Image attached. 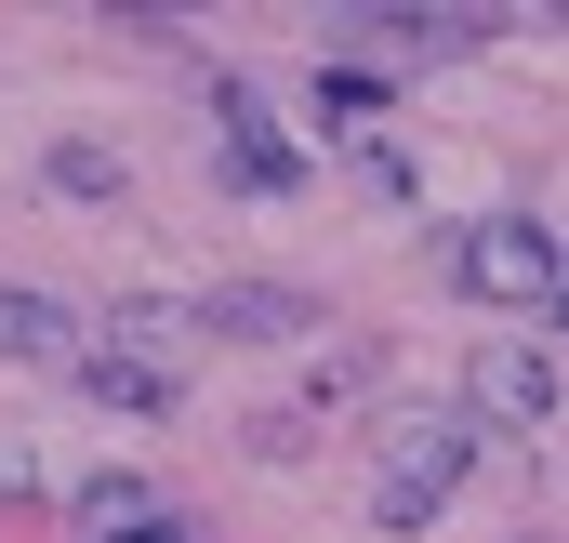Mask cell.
Masks as SVG:
<instances>
[{
	"mask_svg": "<svg viewBox=\"0 0 569 543\" xmlns=\"http://www.w3.org/2000/svg\"><path fill=\"white\" fill-rule=\"evenodd\" d=\"M80 398H107V411H172L186 385L146 372V358H120V345H93V358H80Z\"/></svg>",
	"mask_w": 569,
	"mask_h": 543,
	"instance_id": "obj_8",
	"label": "cell"
},
{
	"mask_svg": "<svg viewBox=\"0 0 569 543\" xmlns=\"http://www.w3.org/2000/svg\"><path fill=\"white\" fill-rule=\"evenodd\" d=\"M107 332H80V305H53V292H27V278H0V358H27V372H80Z\"/></svg>",
	"mask_w": 569,
	"mask_h": 543,
	"instance_id": "obj_5",
	"label": "cell"
},
{
	"mask_svg": "<svg viewBox=\"0 0 569 543\" xmlns=\"http://www.w3.org/2000/svg\"><path fill=\"white\" fill-rule=\"evenodd\" d=\"M67 517H80V543H199V517H186L159 477H133V464L80 477V491H67Z\"/></svg>",
	"mask_w": 569,
	"mask_h": 543,
	"instance_id": "obj_4",
	"label": "cell"
},
{
	"mask_svg": "<svg viewBox=\"0 0 569 543\" xmlns=\"http://www.w3.org/2000/svg\"><path fill=\"white\" fill-rule=\"evenodd\" d=\"M450 278H463L490 318H543V305H569V253L530 226V213H477V226H450Z\"/></svg>",
	"mask_w": 569,
	"mask_h": 543,
	"instance_id": "obj_2",
	"label": "cell"
},
{
	"mask_svg": "<svg viewBox=\"0 0 569 543\" xmlns=\"http://www.w3.org/2000/svg\"><path fill=\"white\" fill-rule=\"evenodd\" d=\"M477 451H490L477 411H398V424H385V464H371V517H385V531H425L437 504L463 491Z\"/></svg>",
	"mask_w": 569,
	"mask_h": 543,
	"instance_id": "obj_1",
	"label": "cell"
},
{
	"mask_svg": "<svg viewBox=\"0 0 569 543\" xmlns=\"http://www.w3.org/2000/svg\"><path fill=\"white\" fill-rule=\"evenodd\" d=\"M305 451H318L305 411H252V464H305Z\"/></svg>",
	"mask_w": 569,
	"mask_h": 543,
	"instance_id": "obj_10",
	"label": "cell"
},
{
	"mask_svg": "<svg viewBox=\"0 0 569 543\" xmlns=\"http://www.w3.org/2000/svg\"><path fill=\"white\" fill-rule=\"evenodd\" d=\"M53 186H67V199H120V159H107V146H53Z\"/></svg>",
	"mask_w": 569,
	"mask_h": 543,
	"instance_id": "obj_9",
	"label": "cell"
},
{
	"mask_svg": "<svg viewBox=\"0 0 569 543\" xmlns=\"http://www.w3.org/2000/svg\"><path fill=\"white\" fill-rule=\"evenodd\" d=\"M463 411H477V424H517V437L557 424V358H543L530 332H490V345L463 358Z\"/></svg>",
	"mask_w": 569,
	"mask_h": 543,
	"instance_id": "obj_3",
	"label": "cell"
},
{
	"mask_svg": "<svg viewBox=\"0 0 569 543\" xmlns=\"http://www.w3.org/2000/svg\"><path fill=\"white\" fill-rule=\"evenodd\" d=\"M517 543H557V531H517Z\"/></svg>",
	"mask_w": 569,
	"mask_h": 543,
	"instance_id": "obj_11",
	"label": "cell"
},
{
	"mask_svg": "<svg viewBox=\"0 0 569 543\" xmlns=\"http://www.w3.org/2000/svg\"><path fill=\"white\" fill-rule=\"evenodd\" d=\"M199 332H212V345H305L318 305L279 292V278H226V292H199Z\"/></svg>",
	"mask_w": 569,
	"mask_h": 543,
	"instance_id": "obj_6",
	"label": "cell"
},
{
	"mask_svg": "<svg viewBox=\"0 0 569 543\" xmlns=\"http://www.w3.org/2000/svg\"><path fill=\"white\" fill-rule=\"evenodd\" d=\"M186 332H199V305H172V292L107 305V345H120V358H146V372H172V385H186Z\"/></svg>",
	"mask_w": 569,
	"mask_h": 543,
	"instance_id": "obj_7",
	"label": "cell"
}]
</instances>
